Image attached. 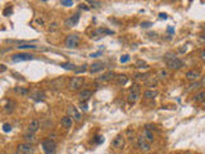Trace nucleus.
Listing matches in <instances>:
<instances>
[{
  "mask_svg": "<svg viewBox=\"0 0 205 154\" xmlns=\"http://www.w3.org/2000/svg\"><path fill=\"white\" fill-rule=\"evenodd\" d=\"M165 60H167V66H168L171 70H179V68L183 67V62L181 59L176 58V57H172L171 54L167 55Z\"/></svg>",
  "mask_w": 205,
  "mask_h": 154,
  "instance_id": "nucleus-1",
  "label": "nucleus"
},
{
  "mask_svg": "<svg viewBox=\"0 0 205 154\" xmlns=\"http://www.w3.org/2000/svg\"><path fill=\"white\" fill-rule=\"evenodd\" d=\"M42 149H44L45 154H53L57 149V143L51 139H48L42 141Z\"/></svg>",
  "mask_w": 205,
  "mask_h": 154,
  "instance_id": "nucleus-2",
  "label": "nucleus"
},
{
  "mask_svg": "<svg viewBox=\"0 0 205 154\" xmlns=\"http://www.w3.org/2000/svg\"><path fill=\"white\" fill-rule=\"evenodd\" d=\"M126 145V136L125 135H117V136L113 139V141H111V146L115 148V149H123Z\"/></svg>",
  "mask_w": 205,
  "mask_h": 154,
  "instance_id": "nucleus-3",
  "label": "nucleus"
},
{
  "mask_svg": "<svg viewBox=\"0 0 205 154\" xmlns=\"http://www.w3.org/2000/svg\"><path fill=\"white\" fill-rule=\"evenodd\" d=\"M80 44V38L77 35H68L65 39V46L69 49H74L77 48Z\"/></svg>",
  "mask_w": 205,
  "mask_h": 154,
  "instance_id": "nucleus-4",
  "label": "nucleus"
},
{
  "mask_svg": "<svg viewBox=\"0 0 205 154\" xmlns=\"http://www.w3.org/2000/svg\"><path fill=\"white\" fill-rule=\"evenodd\" d=\"M83 84H85L83 77H73L69 82V89L71 90H80L81 88H82Z\"/></svg>",
  "mask_w": 205,
  "mask_h": 154,
  "instance_id": "nucleus-5",
  "label": "nucleus"
},
{
  "mask_svg": "<svg viewBox=\"0 0 205 154\" xmlns=\"http://www.w3.org/2000/svg\"><path fill=\"white\" fill-rule=\"evenodd\" d=\"M18 152L21 154H34L35 153V149L34 146L28 144V143H23V144H19L18 145Z\"/></svg>",
  "mask_w": 205,
  "mask_h": 154,
  "instance_id": "nucleus-6",
  "label": "nucleus"
},
{
  "mask_svg": "<svg viewBox=\"0 0 205 154\" xmlns=\"http://www.w3.org/2000/svg\"><path fill=\"white\" fill-rule=\"evenodd\" d=\"M31 59H34V55L28 54V53L14 54L13 57H12V60H13V62H22V60H31Z\"/></svg>",
  "mask_w": 205,
  "mask_h": 154,
  "instance_id": "nucleus-7",
  "label": "nucleus"
},
{
  "mask_svg": "<svg viewBox=\"0 0 205 154\" xmlns=\"http://www.w3.org/2000/svg\"><path fill=\"white\" fill-rule=\"evenodd\" d=\"M137 145H139L140 149L144 150V152H149V150H150V143L146 141V139L144 138V135L137 139Z\"/></svg>",
  "mask_w": 205,
  "mask_h": 154,
  "instance_id": "nucleus-8",
  "label": "nucleus"
},
{
  "mask_svg": "<svg viewBox=\"0 0 205 154\" xmlns=\"http://www.w3.org/2000/svg\"><path fill=\"white\" fill-rule=\"evenodd\" d=\"M68 114H69V117H72V118L74 120V121H77V122H80L81 121V114H80V112L77 110V108L76 107H73V106H71V107H68Z\"/></svg>",
  "mask_w": 205,
  "mask_h": 154,
  "instance_id": "nucleus-9",
  "label": "nucleus"
},
{
  "mask_svg": "<svg viewBox=\"0 0 205 154\" xmlns=\"http://www.w3.org/2000/svg\"><path fill=\"white\" fill-rule=\"evenodd\" d=\"M91 96H92V91H91V90H82V91L78 92V98H80L81 103H82V102H83V103L87 102Z\"/></svg>",
  "mask_w": 205,
  "mask_h": 154,
  "instance_id": "nucleus-10",
  "label": "nucleus"
},
{
  "mask_svg": "<svg viewBox=\"0 0 205 154\" xmlns=\"http://www.w3.org/2000/svg\"><path fill=\"white\" fill-rule=\"evenodd\" d=\"M200 77V72L197 70H190L187 73H186V78L189 80V81H196V80Z\"/></svg>",
  "mask_w": 205,
  "mask_h": 154,
  "instance_id": "nucleus-11",
  "label": "nucleus"
},
{
  "mask_svg": "<svg viewBox=\"0 0 205 154\" xmlns=\"http://www.w3.org/2000/svg\"><path fill=\"white\" fill-rule=\"evenodd\" d=\"M78 21H80V16L78 14H73V16H71L68 20L65 21V26L67 27H73V26H76V24L78 23Z\"/></svg>",
  "mask_w": 205,
  "mask_h": 154,
  "instance_id": "nucleus-12",
  "label": "nucleus"
},
{
  "mask_svg": "<svg viewBox=\"0 0 205 154\" xmlns=\"http://www.w3.org/2000/svg\"><path fill=\"white\" fill-rule=\"evenodd\" d=\"M60 123H62V126H63L64 128H71L72 125H73V118L69 117V116H64V117H62Z\"/></svg>",
  "mask_w": 205,
  "mask_h": 154,
  "instance_id": "nucleus-13",
  "label": "nucleus"
},
{
  "mask_svg": "<svg viewBox=\"0 0 205 154\" xmlns=\"http://www.w3.org/2000/svg\"><path fill=\"white\" fill-rule=\"evenodd\" d=\"M39 128H40V121L39 120H32L30 122V125H28V131L30 132H37L39 131Z\"/></svg>",
  "mask_w": 205,
  "mask_h": 154,
  "instance_id": "nucleus-14",
  "label": "nucleus"
},
{
  "mask_svg": "<svg viewBox=\"0 0 205 154\" xmlns=\"http://www.w3.org/2000/svg\"><path fill=\"white\" fill-rule=\"evenodd\" d=\"M104 68V63L103 62H95V63H92L90 66V72L91 73H96L99 71H101Z\"/></svg>",
  "mask_w": 205,
  "mask_h": 154,
  "instance_id": "nucleus-15",
  "label": "nucleus"
},
{
  "mask_svg": "<svg viewBox=\"0 0 205 154\" xmlns=\"http://www.w3.org/2000/svg\"><path fill=\"white\" fill-rule=\"evenodd\" d=\"M114 77V75L111 72H108V73H105V75H103V76H100L97 78V82H103V84H105V82H108V81H110L111 78Z\"/></svg>",
  "mask_w": 205,
  "mask_h": 154,
  "instance_id": "nucleus-16",
  "label": "nucleus"
},
{
  "mask_svg": "<svg viewBox=\"0 0 205 154\" xmlns=\"http://www.w3.org/2000/svg\"><path fill=\"white\" fill-rule=\"evenodd\" d=\"M139 96H140L139 92H129V94H128V98H127V100H128L129 104H135L136 102L139 100Z\"/></svg>",
  "mask_w": 205,
  "mask_h": 154,
  "instance_id": "nucleus-17",
  "label": "nucleus"
},
{
  "mask_svg": "<svg viewBox=\"0 0 205 154\" xmlns=\"http://www.w3.org/2000/svg\"><path fill=\"white\" fill-rule=\"evenodd\" d=\"M127 81H128V77H127L126 75H118V76L115 77V84H117V85L123 86Z\"/></svg>",
  "mask_w": 205,
  "mask_h": 154,
  "instance_id": "nucleus-18",
  "label": "nucleus"
},
{
  "mask_svg": "<svg viewBox=\"0 0 205 154\" xmlns=\"http://www.w3.org/2000/svg\"><path fill=\"white\" fill-rule=\"evenodd\" d=\"M157 95H158V91L155 90H146L144 92V98H146V99H154Z\"/></svg>",
  "mask_w": 205,
  "mask_h": 154,
  "instance_id": "nucleus-19",
  "label": "nucleus"
},
{
  "mask_svg": "<svg viewBox=\"0 0 205 154\" xmlns=\"http://www.w3.org/2000/svg\"><path fill=\"white\" fill-rule=\"evenodd\" d=\"M205 100V91H200L199 94L194 96V102L195 103H203Z\"/></svg>",
  "mask_w": 205,
  "mask_h": 154,
  "instance_id": "nucleus-20",
  "label": "nucleus"
},
{
  "mask_svg": "<svg viewBox=\"0 0 205 154\" xmlns=\"http://www.w3.org/2000/svg\"><path fill=\"white\" fill-rule=\"evenodd\" d=\"M14 107H16V104H14L13 102L8 100V103L4 106V110H5V112H7V113H12V112H13V110H14Z\"/></svg>",
  "mask_w": 205,
  "mask_h": 154,
  "instance_id": "nucleus-21",
  "label": "nucleus"
},
{
  "mask_svg": "<svg viewBox=\"0 0 205 154\" xmlns=\"http://www.w3.org/2000/svg\"><path fill=\"white\" fill-rule=\"evenodd\" d=\"M144 138L146 139V141H149V143H153L154 141V135L149 128H146V130L144 131Z\"/></svg>",
  "mask_w": 205,
  "mask_h": 154,
  "instance_id": "nucleus-22",
  "label": "nucleus"
},
{
  "mask_svg": "<svg viewBox=\"0 0 205 154\" xmlns=\"http://www.w3.org/2000/svg\"><path fill=\"white\" fill-rule=\"evenodd\" d=\"M24 139H26V141H27V143L30 144V143H35V141H36V138H35V134L34 132H27L26 135H24Z\"/></svg>",
  "mask_w": 205,
  "mask_h": 154,
  "instance_id": "nucleus-23",
  "label": "nucleus"
},
{
  "mask_svg": "<svg viewBox=\"0 0 205 154\" xmlns=\"http://www.w3.org/2000/svg\"><path fill=\"white\" fill-rule=\"evenodd\" d=\"M157 80H155L154 77H151V78H149V80H146V81H145V85L146 86H149V88H153V86H155V85H157Z\"/></svg>",
  "mask_w": 205,
  "mask_h": 154,
  "instance_id": "nucleus-24",
  "label": "nucleus"
},
{
  "mask_svg": "<svg viewBox=\"0 0 205 154\" xmlns=\"http://www.w3.org/2000/svg\"><path fill=\"white\" fill-rule=\"evenodd\" d=\"M17 48L19 49V50H22V49H36L37 46L32 45V44H21V45H18Z\"/></svg>",
  "mask_w": 205,
  "mask_h": 154,
  "instance_id": "nucleus-25",
  "label": "nucleus"
},
{
  "mask_svg": "<svg viewBox=\"0 0 205 154\" xmlns=\"http://www.w3.org/2000/svg\"><path fill=\"white\" fill-rule=\"evenodd\" d=\"M158 78H160V80H164L165 77H168V72L167 71H164V70H160V71H158Z\"/></svg>",
  "mask_w": 205,
  "mask_h": 154,
  "instance_id": "nucleus-26",
  "label": "nucleus"
},
{
  "mask_svg": "<svg viewBox=\"0 0 205 154\" xmlns=\"http://www.w3.org/2000/svg\"><path fill=\"white\" fill-rule=\"evenodd\" d=\"M14 91L17 92V94H21V95H27L28 94V90L24 89V88H16Z\"/></svg>",
  "mask_w": 205,
  "mask_h": 154,
  "instance_id": "nucleus-27",
  "label": "nucleus"
},
{
  "mask_svg": "<svg viewBox=\"0 0 205 154\" xmlns=\"http://www.w3.org/2000/svg\"><path fill=\"white\" fill-rule=\"evenodd\" d=\"M129 92H139L140 94V86L137 84H133L131 86V89H129Z\"/></svg>",
  "mask_w": 205,
  "mask_h": 154,
  "instance_id": "nucleus-28",
  "label": "nucleus"
},
{
  "mask_svg": "<svg viewBox=\"0 0 205 154\" xmlns=\"http://www.w3.org/2000/svg\"><path fill=\"white\" fill-rule=\"evenodd\" d=\"M60 4H62V5H64V7H72V5H73V2H72V0H62Z\"/></svg>",
  "mask_w": 205,
  "mask_h": 154,
  "instance_id": "nucleus-29",
  "label": "nucleus"
},
{
  "mask_svg": "<svg viewBox=\"0 0 205 154\" xmlns=\"http://www.w3.org/2000/svg\"><path fill=\"white\" fill-rule=\"evenodd\" d=\"M136 66H137V68H146V67H147V64L145 63V62H142V60L136 62Z\"/></svg>",
  "mask_w": 205,
  "mask_h": 154,
  "instance_id": "nucleus-30",
  "label": "nucleus"
},
{
  "mask_svg": "<svg viewBox=\"0 0 205 154\" xmlns=\"http://www.w3.org/2000/svg\"><path fill=\"white\" fill-rule=\"evenodd\" d=\"M12 13H13V9H12V7H8V8H5V9H4V12H3V14H4L5 17L10 16Z\"/></svg>",
  "mask_w": 205,
  "mask_h": 154,
  "instance_id": "nucleus-31",
  "label": "nucleus"
},
{
  "mask_svg": "<svg viewBox=\"0 0 205 154\" xmlns=\"http://www.w3.org/2000/svg\"><path fill=\"white\" fill-rule=\"evenodd\" d=\"M200 86H201V84L200 82H194V84H192L191 86H190V88L187 89V91H190V90H196V89H199V88H200Z\"/></svg>",
  "mask_w": 205,
  "mask_h": 154,
  "instance_id": "nucleus-32",
  "label": "nucleus"
},
{
  "mask_svg": "<svg viewBox=\"0 0 205 154\" xmlns=\"http://www.w3.org/2000/svg\"><path fill=\"white\" fill-rule=\"evenodd\" d=\"M3 130H4V132H10L12 131V126L9 125V123H4V125H3Z\"/></svg>",
  "mask_w": 205,
  "mask_h": 154,
  "instance_id": "nucleus-33",
  "label": "nucleus"
},
{
  "mask_svg": "<svg viewBox=\"0 0 205 154\" xmlns=\"http://www.w3.org/2000/svg\"><path fill=\"white\" fill-rule=\"evenodd\" d=\"M60 66H62V67H64L65 70H74V66L71 64V63H62Z\"/></svg>",
  "mask_w": 205,
  "mask_h": 154,
  "instance_id": "nucleus-34",
  "label": "nucleus"
},
{
  "mask_svg": "<svg viewBox=\"0 0 205 154\" xmlns=\"http://www.w3.org/2000/svg\"><path fill=\"white\" fill-rule=\"evenodd\" d=\"M127 134H128L129 139H132V138L135 136V132H133V130H132V128H128V130H127Z\"/></svg>",
  "mask_w": 205,
  "mask_h": 154,
  "instance_id": "nucleus-35",
  "label": "nucleus"
},
{
  "mask_svg": "<svg viewBox=\"0 0 205 154\" xmlns=\"http://www.w3.org/2000/svg\"><path fill=\"white\" fill-rule=\"evenodd\" d=\"M86 70H87V68H86V66H82V67H81V68L74 70V72H76V73H80V72H85Z\"/></svg>",
  "mask_w": 205,
  "mask_h": 154,
  "instance_id": "nucleus-36",
  "label": "nucleus"
},
{
  "mask_svg": "<svg viewBox=\"0 0 205 154\" xmlns=\"http://www.w3.org/2000/svg\"><path fill=\"white\" fill-rule=\"evenodd\" d=\"M128 60H129L128 55H123V57H121V62H122V63H126V62H128Z\"/></svg>",
  "mask_w": 205,
  "mask_h": 154,
  "instance_id": "nucleus-37",
  "label": "nucleus"
},
{
  "mask_svg": "<svg viewBox=\"0 0 205 154\" xmlns=\"http://www.w3.org/2000/svg\"><path fill=\"white\" fill-rule=\"evenodd\" d=\"M90 4L92 5V7H99V5H100L99 2H90Z\"/></svg>",
  "mask_w": 205,
  "mask_h": 154,
  "instance_id": "nucleus-38",
  "label": "nucleus"
},
{
  "mask_svg": "<svg viewBox=\"0 0 205 154\" xmlns=\"http://www.w3.org/2000/svg\"><path fill=\"white\" fill-rule=\"evenodd\" d=\"M5 70H7V67H5L4 64L0 66V72H2V73H3V72H5Z\"/></svg>",
  "mask_w": 205,
  "mask_h": 154,
  "instance_id": "nucleus-39",
  "label": "nucleus"
},
{
  "mask_svg": "<svg viewBox=\"0 0 205 154\" xmlns=\"http://www.w3.org/2000/svg\"><path fill=\"white\" fill-rule=\"evenodd\" d=\"M57 26H58L57 23H53V24H50V30H55V28H57Z\"/></svg>",
  "mask_w": 205,
  "mask_h": 154,
  "instance_id": "nucleus-40",
  "label": "nucleus"
},
{
  "mask_svg": "<svg viewBox=\"0 0 205 154\" xmlns=\"http://www.w3.org/2000/svg\"><path fill=\"white\" fill-rule=\"evenodd\" d=\"M200 58H201L203 60H205V52H201V53H200Z\"/></svg>",
  "mask_w": 205,
  "mask_h": 154,
  "instance_id": "nucleus-41",
  "label": "nucleus"
},
{
  "mask_svg": "<svg viewBox=\"0 0 205 154\" xmlns=\"http://www.w3.org/2000/svg\"><path fill=\"white\" fill-rule=\"evenodd\" d=\"M81 107H82V108H83V110H87V106H86V104H85V103H83V104H82V103H81Z\"/></svg>",
  "mask_w": 205,
  "mask_h": 154,
  "instance_id": "nucleus-42",
  "label": "nucleus"
},
{
  "mask_svg": "<svg viewBox=\"0 0 205 154\" xmlns=\"http://www.w3.org/2000/svg\"><path fill=\"white\" fill-rule=\"evenodd\" d=\"M159 17H160V18H164V20H167V14H164V13H160Z\"/></svg>",
  "mask_w": 205,
  "mask_h": 154,
  "instance_id": "nucleus-43",
  "label": "nucleus"
},
{
  "mask_svg": "<svg viewBox=\"0 0 205 154\" xmlns=\"http://www.w3.org/2000/svg\"><path fill=\"white\" fill-rule=\"evenodd\" d=\"M201 85H203V86H205V76H204V77H203V80H201Z\"/></svg>",
  "mask_w": 205,
  "mask_h": 154,
  "instance_id": "nucleus-44",
  "label": "nucleus"
},
{
  "mask_svg": "<svg viewBox=\"0 0 205 154\" xmlns=\"http://www.w3.org/2000/svg\"><path fill=\"white\" fill-rule=\"evenodd\" d=\"M149 24L150 23H142V27H149Z\"/></svg>",
  "mask_w": 205,
  "mask_h": 154,
  "instance_id": "nucleus-45",
  "label": "nucleus"
},
{
  "mask_svg": "<svg viewBox=\"0 0 205 154\" xmlns=\"http://www.w3.org/2000/svg\"><path fill=\"white\" fill-rule=\"evenodd\" d=\"M201 107H203V108H204V109H205V100H204V102H203V103H201Z\"/></svg>",
  "mask_w": 205,
  "mask_h": 154,
  "instance_id": "nucleus-46",
  "label": "nucleus"
}]
</instances>
